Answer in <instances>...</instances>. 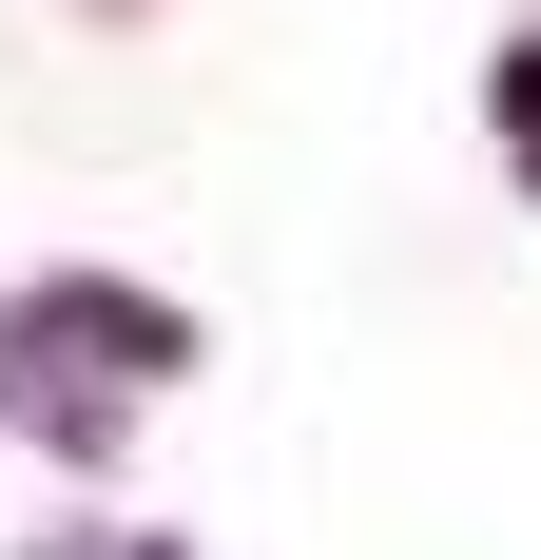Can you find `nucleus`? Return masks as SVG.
<instances>
[{
    "mask_svg": "<svg viewBox=\"0 0 541 560\" xmlns=\"http://www.w3.org/2000/svg\"><path fill=\"white\" fill-rule=\"evenodd\" d=\"M174 368H194V310L136 290V271H39V290H0V425H39L58 464H97Z\"/></svg>",
    "mask_w": 541,
    "mask_h": 560,
    "instance_id": "f257e3e1",
    "label": "nucleus"
}]
</instances>
